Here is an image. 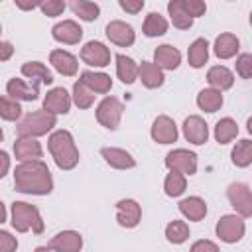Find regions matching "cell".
Instances as JSON below:
<instances>
[{"instance_id": "obj_38", "label": "cell", "mask_w": 252, "mask_h": 252, "mask_svg": "<svg viewBox=\"0 0 252 252\" xmlns=\"http://www.w3.org/2000/svg\"><path fill=\"white\" fill-rule=\"evenodd\" d=\"M71 100L79 106V108H91L93 102H94V93H91L81 81H77L73 85V94H71Z\"/></svg>"}, {"instance_id": "obj_25", "label": "cell", "mask_w": 252, "mask_h": 252, "mask_svg": "<svg viewBox=\"0 0 252 252\" xmlns=\"http://www.w3.org/2000/svg\"><path fill=\"white\" fill-rule=\"evenodd\" d=\"M6 93L14 100H35L37 98V85H28L24 79H10L6 85Z\"/></svg>"}, {"instance_id": "obj_2", "label": "cell", "mask_w": 252, "mask_h": 252, "mask_svg": "<svg viewBox=\"0 0 252 252\" xmlns=\"http://www.w3.org/2000/svg\"><path fill=\"white\" fill-rule=\"evenodd\" d=\"M47 148L51 152V158L59 169H73L79 163V150L75 146L73 134L69 130H55L49 136Z\"/></svg>"}, {"instance_id": "obj_42", "label": "cell", "mask_w": 252, "mask_h": 252, "mask_svg": "<svg viewBox=\"0 0 252 252\" xmlns=\"http://www.w3.org/2000/svg\"><path fill=\"white\" fill-rule=\"evenodd\" d=\"M181 4H183V10L189 14V18H199V16H203L205 12H207V4L205 2H201V0H181Z\"/></svg>"}, {"instance_id": "obj_36", "label": "cell", "mask_w": 252, "mask_h": 252, "mask_svg": "<svg viewBox=\"0 0 252 252\" xmlns=\"http://www.w3.org/2000/svg\"><path fill=\"white\" fill-rule=\"evenodd\" d=\"M71 10H73L75 16H79V18L85 20V22H93V20H96L98 14H100L98 4L89 2V0H73V2H71Z\"/></svg>"}, {"instance_id": "obj_7", "label": "cell", "mask_w": 252, "mask_h": 252, "mask_svg": "<svg viewBox=\"0 0 252 252\" xmlns=\"http://www.w3.org/2000/svg\"><path fill=\"white\" fill-rule=\"evenodd\" d=\"M165 165L169 167V171H179L185 177L195 175V171H197V154L189 152V150H183V148L171 150L165 156Z\"/></svg>"}, {"instance_id": "obj_43", "label": "cell", "mask_w": 252, "mask_h": 252, "mask_svg": "<svg viewBox=\"0 0 252 252\" xmlns=\"http://www.w3.org/2000/svg\"><path fill=\"white\" fill-rule=\"evenodd\" d=\"M18 240L6 230H0V252H16Z\"/></svg>"}, {"instance_id": "obj_15", "label": "cell", "mask_w": 252, "mask_h": 252, "mask_svg": "<svg viewBox=\"0 0 252 252\" xmlns=\"http://www.w3.org/2000/svg\"><path fill=\"white\" fill-rule=\"evenodd\" d=\"M106 37L114 43V45H120V47H128L134 43L136 39V33H134V28L122 20H112L106 24Z\"/></svg>"}, {"instance_id": "obj_11", "label": "cell", "mask_w": 252, "mask_h": 252, "mask_svg": "<svg viewBox=\"0 0 252 252\" xmlns=\"http://www.w3.org/2000/svg\"><path fill=\"white\" fill-rule=\"evenodd\" d=\"M71 102H73L71 100V94L63 87H55V89H51L45 94V98H43V110L49 112V114H53V116L67 114L69 108H71Z\"/></svg>"}, {"instance_id": "obj_8", "label": "cell", "mask_w": 252, "mask_h": 252, "mask_svg": "<svg viewBox=\"0 0 252 252\" xmlns=\"http://www.w3.org/2000/svg\"><path fill=\"white\" fill-rule=\"evenodd\" d=\"M226 197H228L230 205L236 209L238 217L248 219L252 215V193L246 183H240V181L230 183L226 189Z\"/></svg>"}, {"instance_id": "obj_24", "label": "cell", "mask_w": 252, "mask_h": 252, "mask_svg": "<svg viewBox=\"0 0 252 252\" xmlns=\"http://www.w3.org/2000/svg\"><path fill=\"white\" fill-rule=\"evenodd\" d=\"M215 55L219 57V59H230V57H234L236 53H238V49H240V39L234 35V33H220V35H217V39H215Z\"/></svg>"}, {"instance_id": "obj_4", "label": "cell", "mask_w": 252, "mask_h": 252, "mask_svg": "<svg viewBox=\"0 0 252 252\" xmlns=\"http://www.w3.org/2000/svg\"><path fill=\"white\" fill-rule=\"evenodd\" d=\"M57 124V118L45 110H35L26 114L18 126H16V134L18 138H37L47 134L49 130H53V126Z\"/></svg>"}, {"instance_id": "obj_14", "label": "cell", "mask_w": 252, "mask_h": 252, "mask_svg": "<svg viewBox=\"0 0 252 252\" xmlns=\"http://www.w3.org/2000/svg\"><path fill=\"white\" fill-rule=\"evenodd\" d=\"M51 35L55 41L59 43H67V45H75L81 41L83 37V28L75 22V20H63L59 24H55L51 28Z\"/></svg>"}, {"instance_id": "obj_49", "label": "cell", "mask_w": 252, "mask_h": 252, "mask_svg": "<svg viewBox=\"0 0 252 252\" xmlns=\"http://www.w3.org/2000/svg\"><path fill=\"white\" fill-rule=\"evenodd\" d=\"M6 220V207H4V203L0 201V224Z\"/></svg>"}, {"instance_id": "obj_30", "label": "cell", "mask_w": 252, "mask_h": 252, "mask_svg": "<svg viewBox=\"0 0 252 252\" xmlns=\"http://www.w3.org/2000/svg\"><path fill=\"white\" fill-rule=\"evenodd\" d=\"M142 32L144 35L148 37H158V35H163L167 32V20L158 14V12H150L144 20V26H142Z\"/></svg>"}, {"instance_id": "obj_35", "label": "cell", "mask_w": 252, "mask_h": 252, "mask_svg": "<svg viewBox=\"0 0 252 252\" xmlns=\"http://www.w3.org/2000/svg\"><path fill=\"white\" fill-rule=\"evenodd\" d=\"M187 189V177L179 171H169L163 181V191L167 197H179Z\"/></svg>"}, {"instance_id": "obj_9", "label": "cell", "mask_w": 252, "mask_h": 252, "mask_svg": "<svg viewBox=\"0 0 252 252\" xmlns=\"http://www.w3.org/2000/svg\"><path fill=\"white\" fill-rule=\"evenodd\" d=\"M81 59L91 67H106L110 65V49L102 41H87L81 47Z\"/></svg>"}, {"instance_id": "obj_39", "label": "cell", "mask_w": 252, "mask_h": 252, "mask_svg": "<svg viewBox=\"0 0 252 252\" xmlns=\"http://www.w3.org/2000/svg\"><path fill=\"white\" fill-rule=\"evenodd\" d=\"M22 116V106L18 100L10 98V96H0V118L14 122Z\"/></svg>"}, {"instance_id": "obj_26", "label": "cell", "mask_w": 252, "mask_h": 252, "mask_svg": "<svg viewBox=\"0 0 252 252\" xmlns=\"http://www.w3.org/2000/svg\"><path fill=\"white\" fill-rule=\"evenodd\" d=\"M179 213L189 220H201L207 215V203L201 197H187L179 203Z\"/></svg>"}, {"instance_id": "obj_13", "label": "cell", "mask_w": 252, "mask_h": 252, "mask_svg": "<svg viewBox=\"0 0 252 252\" xmlns=\"http://www.w3.org/2000/svg\"><path fill=\"white\" fill-rule=\"evenodd\" d=\"M183 136H185L187 142H191L195 146H201V144H205L209 140V126L197 114L187 116L183 120Z\"/></svg>"}, {"instance_id": "obj_27", "label": "cell", "mask_w": 252, "mask_h": 252, "mask_svg": "<svg viewBox=\"0 0 252 252\" xmlns=\"http://www.w3.org/2000/svg\"><path fill=\"white\" fill-rule=\"evenodd\" d=\"M116 75L124 85H132L138 79V63L128 55H116Z\"/></svg>"}, {"instance_id": "obj_5", "label": "cell", "mask_w": 252, "mask_h": 252, "mask_svg": "<svg viewBox=\"0 0 252 252\" xmlns=\"http://www.w3.org/2000/svg\"><path fill=\"white\" fill-rule=\"evenodd\" d=\"M217 236L226 242V244H234L238 240H242L244 232H246V222L242 217L238 215H222L215 226Z\"/></svg>"}, {"instance_id": "obj_37", "label": "cell", "mask_w": 252, "mask_h": 252, "mask_svg": "<svg viewBox=\"0 0 252 252\" xmlns=\"http://www.w3.org/2000/svg\"><path fill=\"white\" fill-rule=\"evenodd\" d=\"M165 238L171 244H183L189 238V224L185 220H171L165 226Z\"/></svg>"}, {"instance_id": "obj_10", "label": "cell", "mask_w": 252, "mask_h": 252, "mask_svg": "<svg viewBox=\"0 0 252 252\" xmlns=\"http://www.w3.org/2000/svg\"><path fill=\"white\" fill-rule=\"evenodd\" d=\"M142 219V207L134 199H120L116 203V220L124 228H134L138 226Z\"/></svg>"}, {"instance_id": "obj_48", "label": "cell", "mask_w": 252, "mask_h": 252, "mask_svg": "<svg viewBox=\"0 0 252 252\" xmlns=\"http://www.w3.org/2000/svg\"><path fill=\"white\" fill-rule=\"evenodd\" d=\"M16 6L22 8V10H33V8H39V2H22V0H16Z\"/></svg>"}, {"instance_id": "obj_40", "label": "cell", "mask_w": 252, "mask_h": 252, "mask_svg": "<svg viewBox=\"0 0 252 252\" xmlns=\"http://www.w3.org/2000/svg\"><path fill=\"white\" fill-rule=\"evenodd\" d=\"M39 8H41V12H43L45 16L55 18V16H61V14L65 12L67 4L61 2V0H45V2H39Z\"/></svg>"}, {"instance_id": "obj_31", "label": "cell", "mask_w": 252, "mask_h": 252, "mask_svg": "<svg viewBox=\"0 0 252 252\" xmlns=\"http://www.w3.org/2000/svg\"><path fill=\"white\" fill-rule=\"evenodd\" d=\"M197 106L205 112H217L222 106V94L215 89H203L197 94Z\"/></svg>"}, {"instance_id": "obj_46", "label": "cell", "mask_w": 252, "mask_h": 252, "mask_svg": "<svg viewBox=\"0 0 252 252\" xmlns=\"http://www.w3.org/2000/svg\"><path fill=\"white\" fill-rule=\"evenodd\" d=\"M14 55V47L10 41H0V61H8Z\"/></svg>"}, {"instance_id": "obj_12", "label": "cell", "mask_w": 252, "mask_h": 252, "mask_svg": "<svg viewBox=\"0 0 252 252\" xmlns=\"http://www.w3.org/2000/svg\"><path fill=\"white\" fill-rule=\"evenodd\" d=\"M150 134H152V140L158 142V144H173L179 136L177 134V124L165 114H161L154 120Z\"/></svg>"}, {"instance_id": "obj_18", "label": "cell", "mask_w": 252, "mask_h": 252, "mask_svg": "<svg viewBox=\"0 0 252 252\" xmlns=\"http://www.w3.org/2000/svg\"><path fill=\"white\" fill-rule=\"evenodd\" d=\"M154 63L163 71H173V69H177L179 67V63H181V53H179V49L177 47H173V45H169V43H163V45H159L156 51H154Z\"/></svg>"}, {"instance_id": "obj_50", "label": "cell", "mask_w": 252, "mask_h": 252, "mask_svg": "<svg viewBox=\"0 0 252 252\" xmlns=\"http://www.w3.org/2000/svg\"><path fill=\"white\" fill-rule=\"evenodd\" d=\"M33 252H53V250H51L49 246H37V248H35Z\"/></svg>"}, {"instance_id": "obj_20", "label": "cell", "mask_w": 252, "mask_h": 252, "mask_svg": "<svg viewBox=\"0 0 252 252\" xmlns=\"http://www.w3.org/2000/svg\"><path fill=\"white\" fill-rule=\"evenodd\" d=\"M91 93L94 94H106L112 89V79L106 73H96V71H83L79 79Z\"/></svg>"}, {"instance_id": "obj_52", "label": "cell", "mask_w": 252, "mask_h": 252, "mask_svg": "<svg viewBox=\"0 0 252 252\" xmlns=\"http://www.w3.org/2000/svg\"><path fill=\"white\" fill-rule=\"evenodd\" d=\"M0 32H2V26H0Z\"/></svg>"}, {"instance_id": "obj_51", "label": "cell", "mask_w": 252, "mask_h": 252, "mask_svg": "<svg viewBox=\"0 0 252 252\" xmlns=\"http://www.w3.org/2000/svg\"><path fill=\"white\" fill-rule=\"evenodd\" d=\"M2 138H4V132H2V128H0V142H2Z\"/></svg>"}, {"instance_id": "obj_1", "label": "cell", "mask_w": 252, "mask_h": 252, "mask_svg": "<svg viewBox=\"0 0 252 252\" xmlns=\"http://www.w3.org/2000/svg\"><path fill=\"white\" fill-rule=\"evenodd\" d=\"M14 185L16 191L28 195H49L53 189V179L49 167L41 161H22L16 165L14 171Z\"/></svg>"}, {"instance_id": "obj_16", "label": "cell", "mask_w": 252, "mask_h": 252, "mask_svg": "<svg viewBox=\"0 0 252 252\" xmlns=\"http://www.w3.org/2000/svg\"><path fill=\"white\" fill-rule=\"evenodd\" d=\"M49 248L53 252H81L83 236L77 230H61L49 240Z\"/></svg>"}, {"instance_id": "obj_33", "label": "cell", "mask_w": 252, "mask_h": 252, "mask_svg": "<svg viewBox=\"0 0 252 252\" xmlns=\"http://www.w3.org/2000/svg\"><path fill=\"white\" fill-rule=\"evenodd\" d=\"M230 159L236 167H248L252 163V142L248 138L236 142V146L232 148Z\"/></svg>"}, {"instance_id": "obj_23", "label": "cell", "mask_w": 252, "mask_h": 252, "mask_svg": "<svg viewBox=\"0 0 252 252\" xmlns=\"http://www.w3.org/2000/svg\"><path fill=\"white\" fill-rule=\"evenodd\" d=\"M207 83L211 85V89L222 93V91H226V89H230L234 85V75L224 65H215L207 73Z\"/></svg>"}, {"instance_id": "obj_22", "label": "cell", "mask_w": 252, "mask_h": 252, "mask_svg": "<svg viewBox=\"0 0 252 252\" xmlns=\"http://www.w3.org/2000/svg\"><path fill=\"white\" fill-rule=\"evenodd\" d=\"M138 79H142V85L148 87V89H158L165 81L163 71L152 61H142L138 65Z\"/></svg>"}, {"instance_id": "obj_28", "label": "cell", "mask_w": 252, "mask_h": 252, "mask_svg": "<svg viewBox=\"0 0 252 252\" xmlns=\"http://www.w3.org/2000/svg\"><path fill=\"white\" fill-rule=\"evenodd\" d=\"M22 75L28 77V79H32L33 85H37V83L51 85L53 83V77H51L49 69L43 63H39V61H28V63H24L22 65Z\"/></svg>"}, {"instance_id": "obj_34", "label": "cell", "mask_w": 252, "mask_h": 252, "mask_svg": "<svg viewBox=\"0 0 252 252\" xmlns=\"http://www.w3.org/2000/svg\"><path fill=\"white\" fill-rule=\"evenodd\" d=\"M167 12H169V18L173 22L175 28L179 30H189L193 26V18H189V14L183 10V4L181 0H171L167 4Z\"/></svg>"}, {"instance_id": "obj_47", "label": "cell", "mask_w": 252, "mask_h": 252, "mask_svg": "<svg viewBox=\"0 0 252 252\" xmlns=\"http://www.w3.org/2000/svg\"><path fill=\"white\" fill-rule=\"evenodd\" d=\"M8 169H10V156L0 150V179L8 173Z\"/></svg>"}, {"instance_id": "obj_29", "label": "cell", "mask_w": 252, "mask_h": 252, "mask_svg": "<svg viewBox=\"0 0 252 252\" xmlns=\"http://www.w3.org/2000/svg\"><path fill=\"white\" fill-rule=\"evenodd\" d=\"M187 59H189V65H191L193 69H201V67L207 63V59H209V43H207L205 37H197V39L189 45V49H187Z\"/></svg>"}, {"instance_id": "obj_32", "label": "cell", "mask_w": 252, "mask_h": 252, "mask_svg": "<svg viewBox=\"0 0 252 252\" xmlns=\"http://www.w3.org/2000/svg\"><path fill=\"white\" fill-rule=\"evenodd\" d=\"M238 136V124L232 118H220L215 126V140L219 144H228Z\"/></svg>"}, {"instance_id": "obj_6", "label": "cell", "mask_w": 252, "mask_h": 252, "mask_svg": "<svg viewBox=\"0 0 252 252\" xmlns=\"http://www.w3.org/2000/svg\"><path fill=\"white\" fill-rule=\"evenodd\" d=\"M122 112H124V106L118 98L104 96L96 106V120H98L100 126H104L108 130H116L118 124H120Z\"/></svg>"}, {"instance_id": "obj_19", "label": "cell", "mask_w": 252, "mask_h": 252, "mask_svg": "<svg viewBox=\"0 0 252 252\" xmlns=\"http://www.w3.org/2000/svg\"><path fill=\"white\" fill-rule=\"evenodd\" d=\"M14 154L20 161H35L41 159L43 150L35 138H18L14 142Z\"/></svg>"}, {"instance_id": "obj_17", "label": "cell", "mask_w": 252, "mask_h": 252, "mask_svg": "<svg viewBox=\"0 0 252 252\" xmlns=\"http://www.w3.org/2000/svg\"><path fill=\"white\" fill-rule=\"evenodd\" d=\"M49 63L53 65V69L65 77H73L77 75V69H79V63H77V57L65 49H53L49 53Z\"/></svg>"}, {"instance_id": "obj_45", "label": "cell", "mask_w": 252, "mask_h": 252, "mask_svg": "<svg viewBox=\"0 0 252 252\" xmlns=\"http://www.w3.org/2000/svg\"><path fill=\"white\" fill-rule=\"evenodd\" d=\"M118 4H120V8H122L124 12H128V14H138V12H142V8H144V0H120Z\"/></svg>"}, {"instance_id": "obj_41", "label": "cell", "mask_w": 252, "mask_h": 252, "mask_svg": "<svg viewBox=\"0 0 252 252\" xmlns=\"http://www.w3.org/2000/svg\"><path fill=\"white\" fill-rule=\"evenodd\" d=\"M236 73L242 79L252 77V53H242L236 57Z\"/></svg>"}, {"instance_id": "obj_3", "label": "cell", "mask_w": 252, "mask_h": 252, "mask_svg": "<svg viewBox=\"0 0 252 252\" xmlns=\"http://www.w3.org/2000/svg\"><path fill=\"white\" fill-rule=\"evenodd\" d=\"M12 226L18 232L32 230L35 234H41L43 232V220H41L39 209L30 205V203H24V201H14L12 203Z\"/></svg>"}, {"instance_id": "obj_44", "label": "cell", "mask_w": 252, "mask_h": 252, "mask_svg": "<svg viewBox=\"0 0 252 252\" xmlns=\"http://www.w3.org/2000/svg\"><path fill=\"white\" fill-rule=\"evenodd\" d=\"M189 252H219V246L213 242V240H197Z\"/></svg>"}, {"instance_id": "obj_21", "label": "cell", "mask_w": 252, "mask_h": 252, "mask_svg": "<svg viewBox=\"0 0 252 252\" xmlns=\"http://www.w3.org/2000/svg\"><path fill=\"white\" fill-rule=\"evenodd\" d=\"M100 156L114 169H132L136 165V159L132 158V154L122 148H102Z\"/></svg>"}]
</instances>
